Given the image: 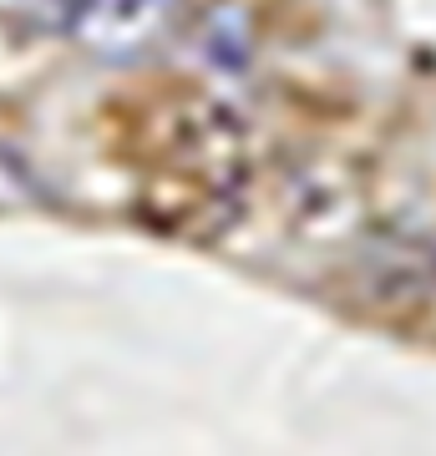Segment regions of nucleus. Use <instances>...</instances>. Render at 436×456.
Listing matches in <instances>:
<instances>
[{
  "instance_id": "obj_1",
  "label": "nucleus",
  "mask_w": 436,
  "mask_h": 456,
  "mask_svg": "<svg viewBox=\"0 0 436 456\" xmlns=\"http://www.w3.org/2000/svg\"><path fill=\"white\" fill-rule=\"evenodd\" d=\"M178 0H77L66 31L92 56H137L168 31Z\"/></svg>"
},
{
  "instance_id": "obj_2",
  "label": "nucleus",
  "mask_w": 436,
  "mask_h": 456,
  "mask_svg": "<svg viewBox=\"0 0 436 456\" xmlns=\"http://www.w3.org/2000/svg\"><path fill=\"white\" fill-rule=\"evenodd\" d=\"M0 5H5V11H16L21 20H51L56 11H62V20H66L77 0H0Z\"/></svg>"
}]
</instances>
